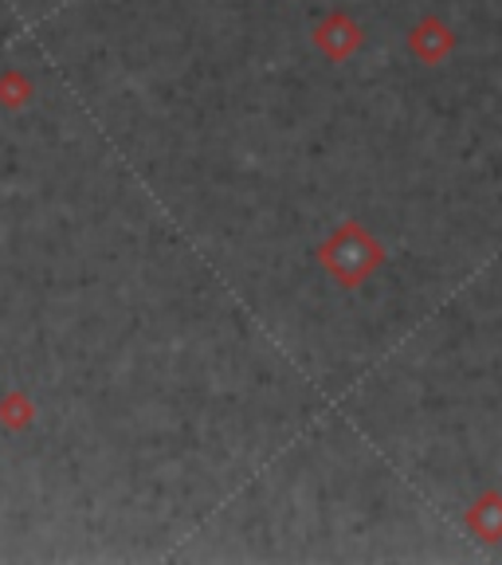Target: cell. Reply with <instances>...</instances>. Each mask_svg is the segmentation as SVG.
I'll list each match as a JSON object with an SVG mask.
<instances>
[]
</instances>
